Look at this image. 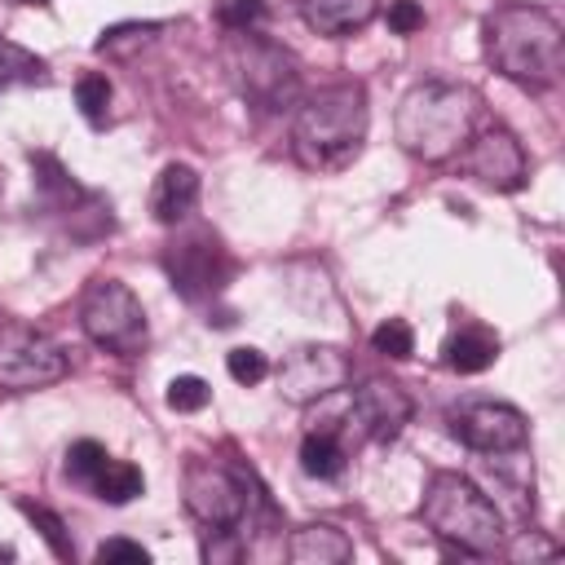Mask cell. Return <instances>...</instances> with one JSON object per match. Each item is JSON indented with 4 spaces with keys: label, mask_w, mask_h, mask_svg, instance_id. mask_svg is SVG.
Instances as JSON below:
<instances>
[{
    "label": "cell",
    "mask_w": 565,
    "mask_h": 565,
    "mask_svg": "<svg viewBox=\"0 0 565 565\" xmlns=\"http://www.w3.org/2000/svg\"><path fill=\"white\" fill-rule=\"evenodd\" d=\"M230 71L243 88L247 102H256L260 110H282L296 102L300 93V71H296V57L256 35V31H234V44H230Z\"/></svg>",
    "instance_id": "obj_6"
},
{
    "label": "cell",
    "mask_w": 565,
    "mask_h": 565,
    "mask_svg": "<svg viewBox=\"0 0 565 565\" xmlns=\"http://www.w3.org/2000/svg\"><path fill=\"white\" fill-rule=\"evenodd\" d=\"M97 561H102V565H106V561H137V565H146L150 552H146L141 543H132V539H106V543L97 547Z\"/></svg>",
    "instance_id": "obj_30"
},
{
    "label": "cell",
    "mask_w": 565,
    "mask_h": 565,
    "mask_svg": "<svg viewBox=\"0 0 565 565\" xmlns=\"http://www.w3.org/2000/svg\"><path fill=\"white\" fill-rule=\"evenodd\" d=\"M411 415H415V406H411L406 388L393 384V380H366L362 388H353L349 419H353L366 437H375V441H393V437L411 424Z\"/></svg>",
    "instance_id": "obj_13"
},
{
    "label": "cell",
    "mask_w": 565,
    "mask_h": 565,
    "mask_svg": "<svg viewBox=\"0 0 565 565\" xmlns=\"http://www.w3.org/2000/svg\"><path fill=\"white\" fill-rule=\"evenodd\" d=\"M225 371H230L234 384L252 388V384H260V380L269 375V358H265L260 349H252V344H238V349L225 353Z\"/></svg>",
    "instance_id": "obj_25"
},
{
    "label": "cell",
    "mask_w": 565,
    "mask_h": 565,
    "mask_svg": "<svg viewBox=\"0 0 565 565\" xmlns=\"http://www.w3.org/2000/svg\"><path fill=\"white\" fill-rule=\"evenodd\" d=\"M163 265H168L172 287L185 300H207L230 278V256H225V247L212 230H190V234L172 238L168 252H163Z\"/></svg>",
    "instance_id": "obj_11"
},
{
    "label": "cell",
    "mask_w": 565,
    "mask_h": 565,
    "mask_svg": "<svg viewBox=\"0 0 565 565\" xmlns=\"http://www.w3.org/2000/svg\"><path fill=\"white\" fill-rule=\"evenodd\" d=\"M79 327L97 349H106L115 358H137L150 344L146 309L132 296V287L119 278H93L88 282V291L79 300Z\"/></svg>",
    "instance_id": "obj_5"
},
{
    "label": "cell",
    "mask_w": 565,
    "mask_h": 565,
    "mask_svg": "<svg viewBox=\"0 0 565 565\" xmlns=\"http://www.w3.org/2000/svg\"><path fill=\"white\" fill-rule=\"evenodd\" d=\"M13 4H49V0H13Z\"/></svg>",
    "instance_id": "obj_32"
},
{
    "label": "cell",
    "mask_w": 565,
    "mask_h": 565,
    "mask_svg": "<svg viewBox=\"0 0 565 565\" xmlns=\"http://www.w3.org/2000/svg\"><path fill=\"white\" fill-rule=\"evenodd\" d=\"M71 371L62 344L53 335H44L31 322H0V388L4 393H35L57 384Z\"/></svg>",
    "instance_id": "obj_7"
},
{
    "label": "cell",
    "mask_w": 565,
    "mask_h": 565,
    "mask_svg": "<svg viewBox=\"0 0 565 565\" xmlns=\"http://www.w3.org/2000/svg\"><path fill=\"white\" fill-rule=\"evenodd\" d=\"M494 358H499V335L490 327H459L441 344V362L455 375H481L494 366Z\"/></svg>",
    "instance_id": "obj_17"
},
{
    "label": "cell",
    "mask_w": 565,
    "mask_h": 565,
    "mask_svg": "<svg viewBox=\"0 0 565 565\" xmlns=\"http://www.w3.org/2000/svg\"><path fill=\"white\" fill-rule=\"evenodd\" d=\"M106 446L102 441H93V437H84V441H71V450H66V477L71 481H79V486H93V477L106 468Z\"/></svg>",
    "instance_id": "obj_23"
},
{
    "label": "cell",
    "mask_w": 565,
    "mask_h": 565,
    "mask_svg": "<svg viewBox=\"0 0 565 565\" xmlns=\"http://www.w3.org/2000/svg\"><path fill=\"white\" fill-rule=\"evenodd\" d=\"M459 159H463V172H468L477 185L494 190V194H512V190H521L525 177H530L525 146H521L503 124L477 128V132L468 137V146L459 150Z\"/></svg>",
    "instance_id": "obj_12"
},
{
    "label": "cell",
    "mask_w": 565,
    "mask_h": 565,
    "mask_svg": "<svg viewBox=\"0 0 565 565\" xmlns=\"http://www.w3.org/2000/svg\"><path fill=\"white\" fill-rule=\"evenodd\" d=\"M388 26H393L397 35H415V31L424 26V9H419L415 0H393V4H388Z\"/></svg>",
    "instance_id": "obj_29"
},
{
    "label": "cell",
    "mask_w": 565,
    "mask_h": 565,
    "mask_svg": "<svg viewBox=\"0 0 565 565\" xmlns=\"http://www.w3.org/2000/svg\"><path fill=\"white\" fill-rule=\"evenodd\" d=\"M168 406L172 411H181V415H190V411H203L207 406V397H212V388H207V380H199V375H177L172 384H168Z\"/></svg>",
    "instance_id": "obj_27"
},
{
    "label": "cell",
    "mask_w": 565,
    "mask_h": 565,
    "mask_svg": "<svg viewBox=\"0 0 565 565\" xmlns=\"http://www.w3.org/2000/svg\"><path fill=\"white\" fill-rule=\"evenodd\" d=\"M18 508H22V512L35 521V530L44 534V543L53 547V556H57V561H71V556H75V547H71L66 525H62V516H57V512H49V508H40V503H26V499H22Z\"/></svg>",
    "instance_id": "obj_26"
},
{
    "label": "cell",
    "mask_w": 565,
    "mask_h": 565,
    "mask_svg": "<svg viewBox=\"0 0 565 565\" xmlns=\"http://www.w3.org/2000/svg\"><path fill=\"white\" fill-rule=\"evenodd\" d=\"M344 463H349V450H344V441H340L331 428H318V433H309V437L300 441V468H305L309 477L331 481V477L344 472Z\"/></svg>",
    "instance_id": "obj_18"
},
{
    "label": "cell",
    "mask_w": 565,
    "mask_h": 565,
    "mask_svg": "<svg viewBox=\"0 0 565 565\" xmlns=\"http://www.w3.org/2000/svg\"><path fill=\"white\" fill-rule=\"evenodd\" d=\"M159 31H163V22H119V26L102 31V40H97V53H110V57H128L137 44H150Z\"/></svg>",
    "instance_id": "obj_21"
},
{
    "label": "cell",
    "mask_w": 565,
    "mask_h": 565,
    "mask_svg": "<svg viewBox=\"0 0 565 565\" xmlns=\"http://www.w3.org/2000/svg\"><path fill=\"white\" fill-rule=\"evenodd\" d=\"M371 344H375V353H384V358H393V362H406V358L415 353V331H411L402 318H384V322L371 331Z\"/></svg>",
    "instance_id": "obj_24"
},
{
    "label": "cell",
    "mask_w": 565,
    "mask_h": 565,
    "mask_svg": "<svg viewBox=\"0 0 565 565\" xmlns=\"http://www.w3.org/2000/svg\"><path fill=\"white\" fill-rule=\"evenodd\" d=\"M349 380H353V362L335 344H296L278 362V393L291 406L322 402V397L340 393Z\"/></svg>",
    "instance_id": "obj_9"
},
{
    "label": "cell",
    "mask_w": 565,
    "mask_h": 565,
    "mask_svg": "<svg viewBox=\"0 0 565 565\" xmlns=\"http://www.w3.org/2000/svg\"><path fill=\"white\" fill-rule=\"evenodd\" d=\"M375 9H380V0H300L305 26L327 40H344V35L362 31L375 18Z\"/></svg>",
    "instance_id": "obj_15"
},
{
    "label": "cell",
    "mask_w": 565,
    "mask_h": 565,
    "mask_svg": "<svg viewBox=\"0 0 565 565\" xmlns=\"http://www.w3.org/2000/svg\"><path fill=\"white\" fill-rule=\"evenodd\" d=\"M199 203V172L190 163H168L150 185V212L159 225H181Z\"/></svg>",
    "instance_id": "obj_14"
},
{
    "label": "cell",
    "mask_w": 565,
    "mask_h": 565,
    "mask_svg": "<svg viewBox=\"0 0 565 565\" xmlns=\"http://www.w3.org/2000/svg\"><path fill=\"white\" fill-rule=\"evenodd\" d=\"M486 62L521 84V88H552L565 71V31L539 4H499L481 22Z\"/></svg>",
    "instance_id": "obj_1"
},
{
    "label": "cell",
    "mask_w": 565,
    "mask_h": 565,
    "mask_svg": "<svg viewBox=\"0 0 565 565\" xmlns=\"http://www.w3.org/2000/svg\"><path fill=\"white\" fill-rule=\"evenodd\" d=\"M102 503H110V508H124V503H132L141 490H146V477H141V468L137 463H128V459H106V468L93 477V486H88Z\"/></svg>",
    "instance_id": "obj_19"
},
{
    "label": "cell",
    "mask_w": 565,
    "mask_h": 565,
    "mask_svg": "<svg viewBox=\"0 0 565 565\" xmlns=\"http://www.w3.org/2000/svg\"><path fill=\"white\" fill-rule=\"evenodd\" d=\"M49 71H44V57H35L31 49L13 44L0 35V88H13V84H44Z\"/></svg>",
    "instance_id": "obj_20"
},
{
    "label": "cell",
    "mask_w": 565,
    "mask_h": 565,
    "mask_svg": "<svg viewBox=\"0 0 565 565\" xmlns=\"http://www.w3.org/2000/svg\"><path fill=\"white\" fill-rule=\"evenodd\" d=\"M287 556L296 565H344V561H353V543H349L344 530H335L327 521H313V525H300L287 539Z\"/></svg>",
    "instance_id": "obj_16"
},
{
    "label": "cell",
    "mask_w": 565,
    "mask_h": 565,
    "mask_svg": "<svg viewBox=\"0 0 565 565\" xmlns=\"http://www.w3.org/2000/svg\"><path fill=\"white\" fill-rule=\"evenodd\" d=\"M75 106H79V115H84L93 128H102V124H106V110H110V79H106L102 71L79 75V84H75Z\"/></svg>",
    "instance_id": "obj_22"
},
{
    "label": "cell",
    "mask_w": 565,
    "mask_h": 565,
    "mask_svg": "<svg viewBox=\"0 0 565 565\" xmlns=\"http://www.w3.org/2000/svg\"><path fill=\"white\" fill-rule=\"evenodd\" d=\"M446 419H450L455 441H463L477 455H512V450H525L530 441V419L508 402L468 397Z\"/></svg>",
    "instance_id": "obj_10"
},
{
    "label": "cell",
    "mask_w": 565,
    "mask_h": 565,
    "mask_svg": "<svg viewBox=\"0 0 565 565\" xmlns=\"http://www.w3.org/2000/svg\"><path fill=\"white\" fill-rule=\"evenodd\" d=\"M366 124H371L366 88L358 79L327 84L300 102V110L291 119V154L300 168L340 172L358 159V150L366 141Z\"/></svg>",
    "instance_id": "obj_3"
},
{
    "label": "cell",
    "mask_w": 565,
    "mask_h": 565,
    "mask_svg": "<svg viewBox=\"0 0 565 565\" xmlns=\"http://www.w3.org/2000/svg\"><path fill=\"white\" fill-rule=\"evenodd\" d=\"M477 115H481V97H477L468 84H455V79H424V84H415V88L397 102L393 132H397V146H402L411 159L446 163V159H455V154L468 146V137L477 132Z\"/></svg>",
    "instance_id": "obj_2"
},
{
    "label": "cell",
    "mask_w": 565,
    "mask_h": 565,
    "mask_svg": "<svg viewBox=\"0 0 565 565\" xmlns=\"http://www.w3.org/2000/svg\"><path fill=\"white\" fill-rule=\"evenodd\" d=\"M216 18L225 31H256L265 18V0H216Z\"/></svg>",
    "instance_id": "obj_28"
},
{
    "label": "cell",
    "mask_w": 565,
    "mask_h": 565,
    "mask_svg": "<svg viewBox=\"0 0 565 565\" xmlns=\"http://www.w3.org/2000/svg\"><path fill=\"white\" fill-rule=\"evenodd\" d=\"M238 543H203V556L207 561H238Z\"/></svg>",
    "instance_id": "obj_31"
},
{
    "label": "cell",
    "mask_w": 565,
    "mask_h": 565,
    "mask_svg": "<svg viewBox=\"0 0 565 565\" xmlns=\"http://www.w3.org/2000/svg\"><path fill=\"white\" fill-rule=\"evenodd\" d=\"M181 499L185 512L194 521H203L207 530H234L247 516V481L238 472H230L225 463L212 459H190L185 463V481H181Z\"/></svg>",
    "instance_id": "obj_8"
},
{
    "label": "cell",
    "mask_w": 565,
    "mask_h": 565,
    "mask_svg": "<svg viewBox=\"0 0 565 565\" xmlns=\"http://www.w3.org/2000/svg\"><path fill=\"white\" fill-rule=\"evenodd\" d=\"M419 516L433 530V539H441L459 556H494L508 534L499 503L463 472H433Z\"/></svg>",
    "instance_id": "obj_4"
}]
</instances>
